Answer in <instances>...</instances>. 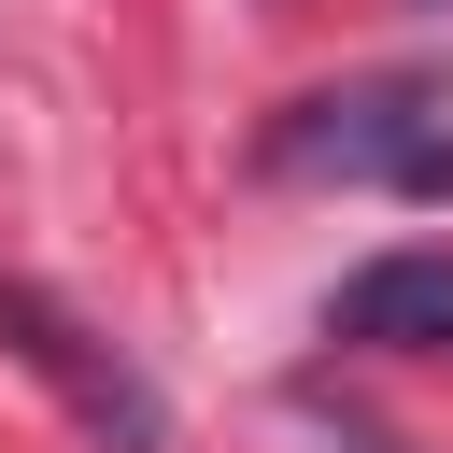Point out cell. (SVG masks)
I'll use <instances>...</instances> for the list:
<instances>
[{"label": "cell", "instance_id": "cell-1", "mask_svg": "<svg viewBox=\"0 0 453 453\" xmlns=\"http://www.w3.org/2000/svg\"><path fill=\"white\" fill-rule=\"evenodd\" d=\"M0 354H14L28 382H57V396H71V425H85L99 453H170L156 382H142L85 311H57V297H42V283H14V269H0Z\"/></svg>", "mask_w": 453, "mask_h": 453}, {"label": "cell", "instance_id": "cell-2", "mask_svg": "<svg viewBox=\"0 0 453 453\" xmlns=\"http://www.w3.org/2000/svg\"><path fill=\"white\" fill-rule=\"evenodd\" d=\"M326 340L340 354H439L453 340V255H368L340 297H326Z\"/></svg>", "mask_w": 453, "mask_h": 453}, {"label": "cell", "instance_id": "cell-3", "mask_svg": "<svg viewBox=\"0 0 453 453\" xmlns=\"http://www.w3.org/2000/svg\"><path fill=\"white\" fill-rule=\"evenodd\" d=\"M425 85H354V99H311V127H283V170H411L425 156Z\"/></svg>", "mask_w": 453, "mask_h": 453}, {"label": "cell", "instance_id": "cell-4", "mask_svg": "<svg viewBox=\"0 0 453 453\" xmlns=\"http://www.w3.org/2000/svg\"><path fill=\"white\" fill-rule=\"evenodd\" d=\"M396 184H411V198H453V142H425V156H411Z\"/></svg>", "mask_w": 453, "mask_h": 453}]
</instances>
